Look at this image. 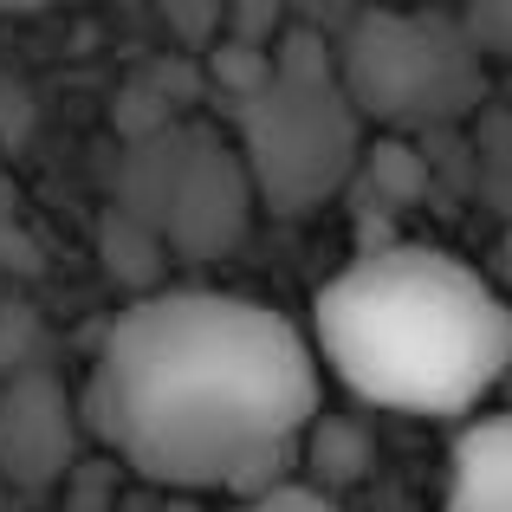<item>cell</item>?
<instances>
[{
	"label": "cell",
	"instance_id": "cell-2",
	"mask_svg": "<svg viewBox=\"0 0 512 512\" xmlns=\"http://www.w3.org/2000/svg\"><path fill=\"white\" fill-rule=\"evenodd\" d=\"M312 338L350 396L402 415H467L512 376L506 292L422 240L370 247L325 279Z\"/></svg>",
	"mask_w": 512,
	"mask_h": 512
},
{
	"label": "cell",
	"instance_id": "cell-8",
	"mask_svg": "<svg viewBox=\"0 0 512 512\" xmlns=\"http://www.w3.org/2000/svg\"><path fill=\"white\" fill-rule=\"evenodd\" d=\"M299 454L312 461V474H318V487H312V493H325V500H331V487H357V480L370 474L376 441H370V428H363V422H338V415H318Z\"/></svg>",
	"mask_w": 512,
	"mask_h": 512
},
{
	"label": "cell",
	"instance_id": "cell-19",
	"mask_svg": "<svg viewBox=\"0 0 512 512\" xmlns=\"http://www.w3.org/2000/svg\"><path fill=\"white\" fill-rule=\"evenodd\" d=\"M506 383H512V376H506Z\"/></svg>",
	"mask_w": 512,
	"mask_h": 512
},
{
	"label": "cell",
	"instance_id": "cell-6",
	"mask_svg": "<svg viewBox=\"0 0 512 512\" xmlns=\"http://www.w3.org/2000/svg\"><path fill=\"white\" fill-rule=\"evenodd\" d=\"M78 415L72 389L52 363L0 383V487L13 493H52L78 474Z\"/></svg>",
	"mask_w": 512,
	"mask_h": 512
},
{
	"label": "cell",
	"instance_id": "cell-1",
	"mask_svg": "<svg viewBox=\"0 0 512 512\" xmlns=\"http://www.w3.org/2000/svg\"><path fill=\"white\" fill-rule=\"evenodd\" d=\"M78 415L137 487L260 500L286 487V467L325 415V389L286 312L240 292L175 286L117 312Z\"/></svg>",
	"mask_w": 512,
	"mask_h": 512
},
{
	"label": "cell",
	"instance_id": "cell-5",
	"mask_svg": "<svg viewBox=\"0 0 512 512\" xmlns=\"http://www.w3.org/2000/svg\"><path fill=\"white\" fill-rule=\"evenodd\" d=\"M175 260H227L253 227V182L240 150L208 124H169L163 137L130 143L117 169V201Z\"/></svg>",
	"mask_w": 512,
	"mask_h": 512
},
{
	"label": "cell",
	"instance_id": "cell-15",
	"mask_svg": "<svg viewBox=\"0 0 512 512\" xmlns=\"http://www.w3.org/2000/svg\"><path fill=\"white\" fill-rule=\"evenodd\" d=\"M26 266H33V240H26L20 221V188L0 169V273H26Z\"/></svg>",
	"mask_w": 512,
	"mask_h": 512
},
{
	"label": "cell",
	"instance_id": "cell-11",
	"mask_svg": "<svg viewBox=\"0 0 512 512\" xmlns=\"http://www.w3.org/2000/svg\"><path fill=\"white\" fill-rule=\"evenodd\" d=\"M46 363V318L26 299H0V383Z\"/></svg>",
	"mask_w": 512,
	"mask_h": 512
},
{
	"label": "cell",
	"instance_id": "cell-16",
	"mask_svg": "<svg viewBox=\"0 0 512 512\" xmlns=\"http://www.w3.org/2000/svg\"><path fill=\"white\" fill-rule=\"evenodd\" d=\"M234 512H338V500H325V493L299 487V480H286V487L260 493V500H240Z\"/></svg>",
	"mask_w": 512,
	"mask_h": 512
},
{
	"label": "cell",
	"instance_id": "cell-14",
	"mask_svg": "<svg viewBox=\"0 0 512 512\" xmlns=\"http://www.w3.org/2000/svg\"><path fill=\"white\" fill-rule=\"evenodd\" d=\"M65 512H124L117 461H78V474L65 480Z\"/></svg>",
	"mask_w": 512,
	"mask_h": 512
},
{
	"label": "cell",
	"instance_id": "cell-9",
	"mask_svg": "<svg viewBox=\"0 0 512 512\" xmlns=\"http://www.w3.org/2000/svg\"><path fill=\"white\" fill-rule=\"evenodd\" d=\"M98 247H104V260H111V279L117 286H137V299H150V292H163L156 279H163V240L150 234L143 221H130L124 208H111L104 214V227H98Z\"/></svg>",
	"mask_w": 512,
	"mask_h": 512
},
{
	"label": "cell",
	"instance_id": "cell-3",
	"mask_svg": "<svg viewBox=\"0 0 512 512\" xmlns=\"http://www.w3.org/2000/svg\"><path fill=\"white\" fill-rule=\"evenodd\" d=\"M338 85L350 111L383 137H422V130L461 124L487 98V65L467 46L461 13L428 7H363L344 20Z\"/></svg>",
	"mask_w": 512,
	"mask_h": 512
},
{
	"label": "cell",
	"instance_id": "cell-13",
	"mask_svg": "<svg viewBox=\"0 0 512 512\" xmlns=\"http://www.w3.org/2000/svg\"><path fill=\"white\" fill-rule=\"evenodd\" d=\"M461 33H467V46L480 52V65H487V59L512 65V0H480V7H467Z\"/></svg>",
	"mask_w": 512,
	"mask_h": 512
},
{
	"label": "cell",
	"instance_id": "cell-7",
	"mask_svg": "<svg viewBox=\"0 0 512 512\" xmlns=\"http://www.w3.org/2000/svg\"><path fill=\"white\" fill-rule=\"evenodd\" d=\"M441 512H512V409L480 415L454 435Z\"/></svg>",
	"mask_w": 512,
	"mask_h": 512
},
{
	"label": "cell",
	"instance_id": "cell-18",
	"mask_svg": "<svg viewBox=\"0 0 512 512\" xmlns=\"http://www.w3.org/2000/svg\"><path fill=\"white\" fill-rule=\"evenodd\" d=\"M500 279H506V286H512V227H506V234H500Z\"/></svg>",
	"mask_w": 512,
	"mask_h": 512
},
{
	"label": "cell",
	"instance_id": "cell-17",
	"mask_svg": "<svg viewBox=\"0 0 512 512\" xmlns=\"http://www.w3.org/2000/svg\"><path fill=\"white\" fill-rule=\"evenodd\" d=\"M156 512H208V506H201V500H182V493H163V506H156Z\"/></svg>",
	"mask_w": 512,
	"mask_h": 512
},
{
	"label": "cell",
	"instance_id": "cell-10",
	"mask_svg": "<svg viewBox=\"0 0 512 512\" xmlns=\"http://www.w3.org/2000/svg\"><path fill=\"white\" fill-rule=\"evenodd\" d=\"M357 182L370 188V195H383L389 208H415V201L428 195V156L415 150L409 137H376L370 150H363Z\"/></svg>",
	"mask_w": 512,
	"mask_h": 512
},
{
	"label": "cell",
	"instance_id": "cell-12",
	"mask_svg": "<svg viewBox=\"0 0 512 512\" xmlns=\"http://www.w3.org/2000/svg\"><path fill=\"white\" fill-rule=\"evenodd\" d=\"M208 72H214V85H221V91H234V98L247 104L253 91L273 78V59H266L260 46H247V39H227V33H221V39L208 46Z\"/></svg>",
	"mask_w": 512,
	"mask_h": 512
},
{
	"label": "cell",
	"instance_id": "cell-4",
	"mask_svg": "<svg viewBox=\"0 0 512 512\" xmlns=\"http://www.w3.org/2000/svg\"><path fill=\"white\" fill-rule=\"evenodd\" d=\"M240 169L266 214H312L363 169V117L350 111L338 72H273L240 104Z\"/></svg>",
	"mask_w": 512,
	"mask_h": 512
}]
</instances>
